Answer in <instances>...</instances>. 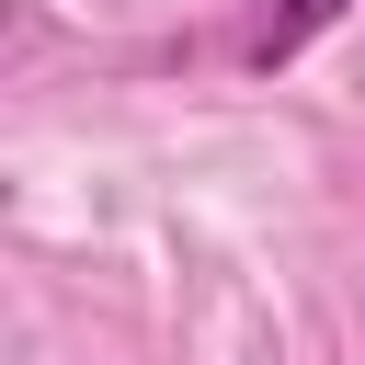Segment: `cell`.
<instances>
[{"mask_svg": "<svg viewBox=\"0 0 365 365\" xmlns=\"http://www.w3.org/2000/svg\"><path fill=\"white\" fill-rule=\"evenodd\" d=\"M342 11H354V0H262V23H251V46H240V57L274 80V68H297V57H308Z\"/></svg>", "mask_w": 365, "mask_h": 365, "instance_id": "obj_1", "label": "cell"}]
</instances>
